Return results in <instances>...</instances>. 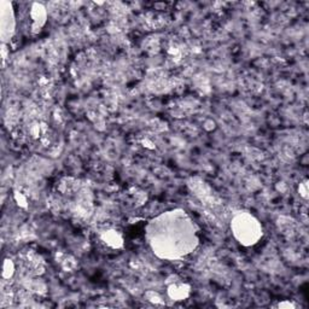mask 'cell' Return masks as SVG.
<instances>
[{
  "label": "cell",
  "instance_id": "52a82bcc",
  "mask_svg": "<svg viewBox=\"0 0 309 309\" xmlns=\"http://www.w3.org/2000/svg\"><path fill=\"white\" fill-rule=\"evenodd\" d=\"M308 190H307V181H305V183L300 184V193L301 196L305 197V198H307L308 194H307Z\"/></svg>",
  "mask_w": 309,
  "mask_h": 309
},
{
  "label": "cell",
  "instance_id": "8992f818",
  "mask_svg": "<svg viewBox=\"0 0 309 309\" xmlns=\"http://www.w3.org/2000/svg\"><path fill=\"white\" fill-rule=\"evenodd\" d=\"M14 271H15V266H14V263H12V261L11 260H6V261H5V264H4V273H2L4 278L12 277V274H14Z\"/></svg>",
  "mask_w": 309,
  "mask_h": 309
},
{
  "label": "cell",
  "instance_id": "6da1fadb",
  "mask_svg": "<svg viewBox=\"0 0 309 309\" xmlns=\"http://www.w3.org/2000/svg\"><path fill=\"white\" fill-rule=\"evenodd\" d=\"M146 238L158 258L178 260L189 255L198 244L194 223L183 210L156 217L146 227Z\"/></svg>",
  "mask_w": 309,
  "mask_h": 309
},
{
  "label": "cell",
  "instance_id": "277c9868",
  "mask_svg": "<svg viewBox=\"0 0 309 309\" xmlns=\"http://www.w3.org/2000/svg\"><path fill=\"white\" fill-rule=\"evenodd\" d=\"M190 293V286L184 283H174L168 286V295L173 301H184Z\"/></svg>",
  "mask_w": 309,
  "mask_h": 309
},
{
  "label": "cell",
  "instance_id": "7a4b0ae2",
  "mask_svg": "<svg viewBox=\"0 0 309 309\" xmlns=\"http://www.w3.org/2000/svg\"><path fill=\"white\" fill-rule=\"evenodd\" d=\"M232 233L240 244L245 246L254 245L262 237V226L249 213H239L232 219Z\"/></svg>",
  "mask_w": 309,
  "mask_h": 309
},
{
  "label": "cell",
  "instance_id": "5b68a950",
  "mask_svg": "<svg viewBox=\"0 0 309 309\" xmlns=\"http://www.w3.org/2000/svg\"><path fill=\"white\" fill-rule=\"evenodd\" d=\"M32 18H33V23L36 28H40L41 25L45 23L46 20V11L44 9L43 5L40 4H35L32 9Z\"/></svg>",
  "mask_w": 309,
  "mask_h": 309
},
{
  "label": "cell",
  "instance_id": "3957f363",
  "mask_svg": "<svg viewBox=\"0 0 309 309\" xmlns=\"http://www.w3.org/2000/svg\"><path fill=\"white\" fill-rule=\"evenodd\" d=\"M99 238L103 241L104 245L111 249L121 248L122 244H123V238H122L121 232H119L115 228H108V230L102 231Z\"/></svg>",
  "mask_w": 309,
  "mask_h": 309
},
{
  "label": "cell",
  "instance_id": "ba28073f",
  "mask_svg": "<svg viewBox=\"0 0 309 309\" xmlns=\"http://www.w3.org/2000/svg\"><path fill=\"white\" fill-rule=\"evenodd\" d=\"M278 307L279 308H283V307L292 308V307H295V305H292L291 302H282V303H279V305H278Z\"/></svg>",
  "mask_w": 309,
  "mask_h": 309
}]
</instances>
